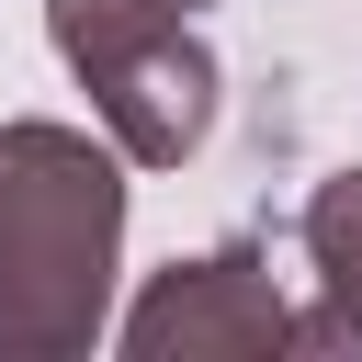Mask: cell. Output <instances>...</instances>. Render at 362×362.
Segmentation results:
<instances>
[{
  "label": "cell",
  "instance_id": "obj_1",
  "mask_svg": "<svg viewBox=\"0 0 362 362\" xmlns=\"http://www.w3.org/2000/svg\"><path fill=\"white\" fill-rule=\"evenodd\" d=\"M124 147L57 113L0 124V362H79L113 339L124 283Z\"/></svg>",
  "mask_w": 362,
  "mask_h": 362
},
{
  "label": "cell",
  "instance_id": "obj_2",
  "mask_svg": "<svg viewBox=\"0 0 362 362\" xmlns=\"http://www.w3.org/2000/svg\"><path fill=\"white\" fill-rule=\"evenodd\" d=\"M113 339H124V362H272V351H294V294L272 283V260L249 238H226V249L147 272L136 305L113 317Z\"/></svg>",
  "mask_w": 362,
  "mask_h": 362
},
{
  "label": "cell",
  "instance_id": "obj_3",
  "mask_svg": "<svg viewBox=\"0 0 362 362\" xmlns=\"http://www.w3.org/2000/svg\"><path fill=\"white\" fill-rule=\"evenodd\" d=\"M68 79L90 90V124H102L136 170H181V158L215 136V102H226V68H215V45L192 34V11L102 45V57L68 68Z\"/></svg>",
  "mask_w": 362,
  "mask_h": 362
},
{
  "label": "cell",
  "instance_id": "obj_4",
  "mask_svg": "<svg viewBox=\"0 0 362 362\" xmlns=\"http://www.w3.org/2000/svg\"><path fill=\"white\" fill-rule=\"evenodd\" d=\"M294 238H305V272H317V294H328V305L362 328V158H351V170H328V181L305 192Z\"/></svg>",
  "mask_w": 362,
  "mask_h": 362
},
{
  "label": "cell",
  "instance_id": "obj_5",
  "mask_svg": "<svg viewBox=\"0 0 362 362\" xmlns=\"http://www.w3.org/2000/svg\"><path fill=\"white\" fill-rule=\"evenodd\" d=\"M192 11H204V0H192Z\"/></svg>",
  "mask_w": 362,
  "mask_h": 362
}]
</instances>
